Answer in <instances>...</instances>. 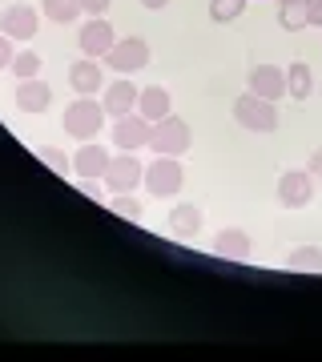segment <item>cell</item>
I'll list each match as a JSON object with an SVG mask.
<instances>
[{
  "mask_svg": "<svg viewBox=\"0 0 322 362\" xmlns=\"http://www.w3.org/2000/svg\"><path fill=\"white\" fill-rule=\"evenodd\" d=\"M105 105L97 97H77L73 105H64V117H61V129L64 137H73V141H93L105 125Z\"/></svg>",
  "mask_w": 322,
  "mask_h": 362,
  "instance_id": "6da1fadb",
  "label": "cell"
},
{
  "mask_svg": "<svg viewBox=\"0 0 322 362\" xmlns=\"http://www.w3.org/2000/svg\"><path fill=\"white\" fill-rule=\"evenodd\" d=\"M234 121L250 133H274L278 129V109H274V101H266V97H258V93L246 89L234 101Z\"/></svg>",
  "mask_w": 322,
  "mask_h": 362,
  "instance_id": "7a4b0ae2",
  "label": "cell"
},
{
  "mask_svg": "<svg viewBox=\"0 0 322 362\" xmlns=\"http://www.w3.org/2000/svg\"><path fill=\"white\" fill-rule=\"evenodd\" d=\"M190 145H193L190 125H185L178 113H169V117H161V121H154V133H149V149H154V153L181 157Z\"/></svg>",
  "mask_w": 322,
  "mask_h": 362,
  "instance_id": "3957f363",
  "label": "cell"
},
{
  "mask_svg": "<svg viewBox=\"0 0 322 362\" xmlns=\"http://www.w3.org/2000/svg\"><path fill=\"white\" fill-rule=\"evenodd\" d=\"M101 61H105L109 73L129 77V73H137V69L149 65V45H145L142 37H121V40H113V49L105 52Z\"/></svg>",
  "mask_w": 322,
  "mask_h": 362,
  "instance_id": "277c9868",
  "label": "cell"
},
{
  "mask_svg": "<svg viewBox=\"0 0 322 362\" xmlns=\"http://www.w3.org/2000/svg\"><path fill=\"white\" fill-rule=\"evenodd\" d=\"M145 189L154 197H173L185 185V169H181L178 157H166V153H157L154 165H145V181H142Z\"/></svg>",
  "mask_w": 322,
  "mask_h": 362,
  "instance_id": "5b68a950",
  "label": "cell"
},
{
  "mask_svg": "<svg viewBox=\"0 0 322 362\" xmlns=\"http://www.w3.org/2000/svg\"><path fill=\"white\" fill-rule=\"evenodd\" d=\"M101 181H105V189H109V194H133V189L145 181V165L133 153L121 149L117 157H109V169L101 173Z\"/></svg>",
  "mask_w": 322,
  "mask_h": 362,
  "instance_id": "8992f818",
  "label": "cell"
},
{
  "mask_svg": "<svg viewBox=\"0 0 322 362\" xmlns=\"http://www.w3.org/2000/svg\"><path fill=\"white\" fill-rule=\"evenodd\" d=\"M314 202V173L310 169H282L278 173V206L306 209Z\"/></svg>",
  "mask_w": 322,
  "mask_h": 362,
  "instance_id": "52a82bcc",
  "label": "cell"
},
{
  "mask_svg": "<svg viewBox=\"0 0 322 362\" xmlns=\"http://www.w3.org/2000/svg\"><path fill=\"white\" fill-rule=\"evenodd\" d=\"M113 40H117L113 25H109L105 16H93V21H85V25H81L77 49H81V57H93V61H101L105 52L113 49Z\"/></svg>",
  "mask_w": 322,
  "mask_h": 362,
  "instance_id": "ba28073f",
  "label": "cell"
},
{
  "mask_svg": "<svg viewBox=\"0 0 322 362\" xmlns=\"http://www.w3.org/2000/svg\"><path fill=\"white\" fill-rule=\"evenodd\" d=\"M149 133H154V121H145L137 109L113 121V145H117V149H125V153L142 149V145H149Z\"/></svg>",
  "mask_w": 322,
  "mask_h": 362,
  "instance_id": "9c48e42d",
  "label": "cell"
},
{
  "mask_svg": "<svg viewBox=\"0 0 322 362\" xmlns=\"http://www.w3.org/2000/svg\"><path fill=\"white\" fill-rule=\"evenodd\" d=\"M40 28V16L33 4H8L4 13H0V33L8 40H33Z\"/></svg>",
  "mask_w": 322,
  "mask_h": 362,
  "instance_id": "30bf717a",
  "label": "cell"
},
{
  "mask_svg": "<svg viewBox=\"0 0 322 362\" xmlns=\"http://www.w3.org/2000/svg\"><path fill=\"white\" fill-rule=\"evenodd\" d=\"M137 97H142V89H137L129 77L105 81V89H101V105H105V113H109V117L133 113V109H137Z\"/></svg>",
  "mask_w": 322,
  "mask_h": 362,
  "instance_id": "8fae6325",
  "label": "cell"
},
{
  "mask_svg": "<svg viewBox=\"0 0 322 362\" xmlns=\"http://www.w3.org/2000/svg\"><path fill=\"white\" fill-rule=\"evenodd\" d=\"M246 85H250V93H258V97H266V101H282L286 97V69L278 65H254L250 69V77H246Z\"/></svg>",
  "mask_w": 322,
  "mask_h": 362,
  "instance_id": "7c38bea8",
  "label": "cell"
},
{
  "mask_svg": "<svg viewBox=\"0 0 322 362\" xmlns=\"http://www.w3.org/2000/svg\"><path fill=\"white\" fill-rule=\"evenodd\" d=\"M69 85L77 89V97H97L105 89V69L101 61H93V57H81L69 65Z\"/></svg>",
  "mask_w": 322,
  "mask_h": 362,
  "instance_id": "4fadbf2b",
  "label": "cell"
},
{
  "mask_svg": "<svg viewBox=\"0 0 322 362\" xmlns=\"http://www.w3.org/2000/svg\"><path fill=\"white\" fill-rule=\"evenodd\" d=\"M169 233L181 238V242H190L202 233V206H193V202H178V206L169 209Z\"/></svg>",
  "mask_w": 322,
  "mask_h": 362,
  "instance_id": "5bb4252c",
  "label": "cell"
},
{
  "mask_svg": "<svg viewBox=\"0 0 322 362\" xmlns=\"http://www.w3.org/2000/svg\"><path fill=\"white\" fill-rule=\"evenodd\" d=\"M49 105H52V89L40 77L16 85V109H21V113H45Z\"/></svg>",
  "mask_w": 322,
  "mask_h": 362,
  "instance_id": "9a60e30c",
  "label": "cell"
},
{
  "mask_svg": "<svg viewBox=\"0 0 322 362\" xmlns=\"http://www.w3.org/2000/svg\"><path fill=\"white\" fill-rule=\"evenodd\" d=\"M109 149H105V145H97V141H85L77 149V153H73V169H77L81 177H101L105 169H109Z\"/></svg>",
  "mask_w": 322,
  "mask_h": 362,
  "instance_id": "2e32d148",
  "label": "cell"
},
{
  "mask_svg": "<svg viewBox=\"0 0 322 362\" xmlns=\"http://www.w3.org/2000/svg\"><path fill=\"white\" fill-rule=\"evenodd\" d=\"M214 254L226 258V262H250V238H246V230L226 226V230L214 238Z\"/></svg>",
  "mask_w": 322,
  "mask_h": 362,
  "instance_id": "e0dca14e",
  "label": "cell"
},
{
  "mask_svg": "<svg viewBox=\"0 0 322 362\" xmlns=\"http://www.w3.org/2000/svg\"><path fill=\"white\" fill-rule=\"evenodd\" d=\"M137 113H142L145 121H161V117H169L173 113V97H169V89H161V85L142 89V97H137Z\"/></svg>",
  "mask_w": 322,
  "mask_h": 362,
  "instance_id": "ac0fdd59",
  "label": "cell"
},
{
  "mask_svg": "<svg viewBox=\"0 0 322 362\" xmlns=\"http://www.w3.org/2000/svg\"><path fill=\"white\" fill-rule=\"evenodd\" d=\"M286 93H290V101H306L314 93V73H310L306 61H294L286 69Z\"/></svg>",
  "mask_w": 322,
  "mask_h": 362,
  "instance_id": "d6986e66",
  "label": "cell"
},
{
  "mask_svg": "<svg viewBox=\"0 0 322 362\" xmlns=\"http://www.w3.org/2000/svg\"><path fill=\"white\" fill-rule=\"evenodd\" d=\"M40 13L49 16L52 25H73L81 16V0H40Z\"/></svg>",
  "mask_w": 322,
  "mask_h": 362,
  "instance_id": "ffe728a7",
  "label": "cell"
},
{
  "mask_svg": "<svg viewBox=\"0 0 322 362\" xmlns=\"http://www.w3.org/2000/svg\"><path fill=\"white\" fill-rule=\"evenodd\" d=\"M286 270H306V274H318L322 270V250L318 246H298L286 254Z\"/></svg>",
  "mask_w": 322,
  "mask_h": 362,
  "instance_id": "44dd1931",
  "label": "cell"
},
{
  "mask_svg": "<svg viewBox=\"0 0 322 362\" xmlns=\"http://www.w3.org/2000/svg\"><path fill=\"white\" fill-rule=\"evenodd\" d=\"M13 77H21V81H33V77H40V57L33 49H25V52H16L13 57Z\"/></svg>",
  "mask_w": 322,
  "mask_h": 362,
  "instance_id": "7402d4cb",
  "label": "cell"
},
{
  "mask_svg": "<svg viewBox=\"0 0 322 362\" xmlns=\"http://www.w3.org/2000/svg\"><path fill=\"white\" fill-rule=\"evenodd\" d=\"M278 25H282L286 33L310 28V25H306V0H298V4H286V8H278Z\"/></svg>",
  "mask_w": 322,
  "mask_h": 362,
  "instance_id": "603a6c76",
  "label": "cell"
},
{
  "mask_svg": "<svg viewBox=\"0 0 322 362\" xmlns=\"http://www.w3.org/2000/svg\"><path fill=\"white\" fill-rule=\"evenodd\" d=\"M242 13H246V0H214V4H209V16H214L218 25H230V21H238Z\"/></svg>",
  "mask_w": 322,
  "mask_h": 362,
  "instance_id": "cb8c5ba5",
  "label": "cell"
},
{
  "mask_svg": "<svg viewBox=\"0 0 322 362\" xmlns=\"http://www.w3.org/2000/svg\"><path fill=\"white\" fill-rule=\"evenodd\" d=\"M109 209H113L117 218L142 221V202H137L133 194H113V202H109Z\"/></svg>",
  "mask_w": 322,
  "mask_h": 362,
  "instance_id": "d4e9b609",
  "label": "cell"
},
{
  "mask_svg": "<svg viewBox=\"0 0 322 362\" xmlns=\"http://www.w3.org/2000/svg\"><path fill=\"white\" fill-rule=\"evenodd\" d=\"M37 157L45 161V165L52 169V173H64V169H73V157H64L61 149H52V145H40L37 149Z\"/></svg>",
  "mask_w": 322,
  "mask_h": 362,
  "instance_id": "484cf974",
  "label": "cell"
},
{
  "mask_svg": "<svg viewBox=\"0 0 322 362\" xmlns=\"http://www.w3.org/2000/svg\"><path fill=\"white\" fill-rule=\"evenodd\" d=\"M81 194H85V197H93V202L101 206V197H105V185H97L93 177H81Z\"/></svg>",
  "mask_w": 322,
  "mask_h": 362,
  "instance_id": "4316f807",
  "label": "cell"
},
{
  "mask_svg": "<svg viewBox=\"0 0 322 362\" xmlns=\"http://www.w3.org/2000/svg\"><path fill=\"white\" fill-rule=\"evenodd\" d=\"M306 25L322 28V0H306Z\"/></svg>",
  "mask_w": 322,
  "mask_h": 362,
  "instance_id": "83f0119b",
  "label": "cell"
},
{
  "mask_svg": "<svg viewBox=\"0 0 322 362\" xmlns=\"http://www.w3.org/2000/svg\"><path fill=\"white\" fill-rule=\"evenodd\" d=\"M13 57H16L13 40H8L4 33H0V69H8V65H13Z\"/></svg>",
  "mask_w": 322,
  "mask_h": 362,
  "instance_id": "f1b7e54d",
  "label": "cell"
},
{
  "mask_svg": "<svg viewBox=\"0 0 322 362\" xmlns=\"http://www.w3.org/2000/svg\"><path fill=\"white\" fill-rule=\"evenodd\" d=\"M109 4H113V0H81V13L101 16V13H109Z\"/></svg>",
  "mask_w": 322,
  "mask_h": 362,
  "instance_id": "f546056e",
  "label": "cell"
},
{
  "mask_svg": "<svg viewBox=\"0 0 322 362\" xmlns=\"http://www.w3.org/2000/svg\"><path fill=\"white\" fill-rule=\"evenodd\" d=\"M310 173H314V181H322V149H314V153H310Z\"/></svg>",
  "mask_w": 322,
  "mask_h": 362,
  "instance_id": "4dcf8cb0",
  "label": "cell"
},
{
  "mask_svg": "<svg viewBox=\"0 0 322 362\" xmlns=\"http://www.w3.org/2000/svg\"><path fill=\"white\" fill-rule=\"evenodd\" d=\"M137 4H142V8H149V13H161L169 0H137Z\"/></svg>",
  "mask_w": 322,
  "mask_h": 362,
  "instance_id": "1f68e13d",
  "label": "cell"
},
{
  "mask_svg": "<svg viewBox=\"0 0 322 362\" xmlns=\"http://www.w3.org/2000/svg\"><path fill=\"white\" fill-rule=\"evenodd\" d=\"M286 4H298V0H278V8H286Z\"/></svg>",
  "mask_w": 322,
  "mask_h": 362,
  "instance_id": "d6a6232c",
  "label": "cell"
}]
</instances>
